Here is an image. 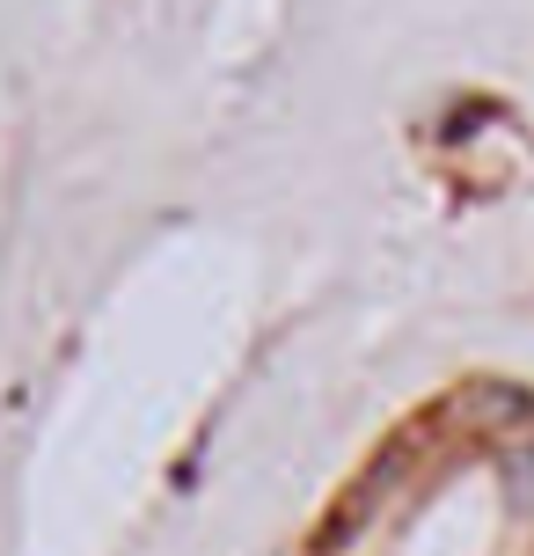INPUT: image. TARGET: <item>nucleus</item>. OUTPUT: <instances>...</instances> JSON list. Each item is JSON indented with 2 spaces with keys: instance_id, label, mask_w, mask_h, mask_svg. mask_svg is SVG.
I'll return each instance as SVG.
<instances>
[{
  "instance_id": "1",
  "label": "nucleus",
  "mask_w": 534,
  "mask_h": 556,
  "mask_svg": "<svg viewBox=\"0 0 534 556\" xmlns=\"http://www.w3.org/2000/svg\"><path fill=\"white\" fill-rule=\"evenodd\" d=\"M512 498L534 505V454H512Z\"/></svg>"
}]
</instances>
